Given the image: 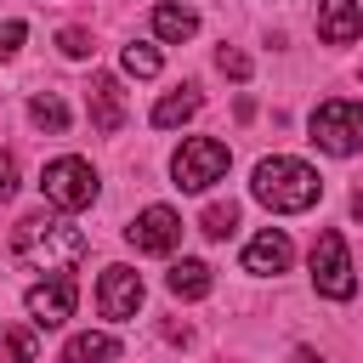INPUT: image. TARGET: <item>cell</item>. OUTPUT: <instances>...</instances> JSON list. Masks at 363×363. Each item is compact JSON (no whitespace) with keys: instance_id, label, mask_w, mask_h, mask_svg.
<instances>
[{"instance_id":"cell-1","label":"cell","mask_w":363,"mask_h":363,"mask_svg":"<svg viewBox=\"0 0 363 363\" xmlns=\"http://www.w3.org/2000/svg\"><path fill=\"white\" fill-rule=\"evenodd\" d=\"M85 250H91V238L79 227L57 221V216H28L11 233V255L23 267H34V272H51V278H68V267H79Z\"/></svg>"},{"instance_id":"cell-2","label":"cell","mask_w":363,"mask_h":363,"mask_svg":"<svg viewBox=\"0 0 363 363\" xmlns=\"http://www.w3.org/2000/svg\"><path fill=\"white\" fill-rule=\"evenodd\" d=\"M255 199L267 204V210H278V216H301V210H312L318 199H323V182H318V170L312 164H301V159H261L255 164Z\"/></svg>"},{"instance_id":"cell-3","label":"cell","mask_w":363,"mask_h":363,"mask_svg":"<svg viewBox=\"0 0 363 363\" xmlns=\"http://www.w3.org/2000/svg\"><path fill=\"white\" fill-rule=\"evenodd\" d=\"M306 130H312V142H318L323 153L346 159V153H357V147H363V102L329 96V102H318V108H312Z\"/></svg>"},{"instance_id":"cell-4","label":"cell","mask_w":363,"mask_h":363,"mask_svg":"<svg viewBox=\"0 0 363 363\" xmlns=\"http://www.w3.org/2000/svg\"><path fill=\"white\" fill-rule=\"evenodd\" d=\"M227 142H216V136H187L182 147H176V159H170V176H176V187L182 193H204V187H216L221 176H227Z\"/></svg>"},{"instance_id":"cell-5","label":"cell","mask_w":363,"mask_h":363,"mask_svg":"<svg viewBox=\"0 0 363 363\" xmlns=\"http://www.w3.org/2000/svg\"><path fill=\"white\" fill-rule=\"evenodd\" d=\"M312 284H318V295H329V301H352V295H357L352 255H346V238H340L335 227L318 233V244H312Z\"/></svg>"},{"instance_id":"cell-6","label":"cell","mask_w":363,"mask_h":363,"mask_svg":"<svg viewBox=\"0 0 363 363\" xmlns=\"http://www.w3.org/2000/svg\"><path fill=\"white\" fill-rule=\"evenodd\" d=\"M40 187H45V199H51L57 210H91V199H96V170L68 153V159H51V164H45Z\"/></svg>"},{"instance_id":"cell-7","label":"cell","mask_w":363,"mask_h":363,"mask_svg":"<svg viewBox=\"0 0 363 363\" xmlns=\"http://www.w3.org/2000/svg\"><path fill=\"white\" fill-rule=\"evenodd\" d=\"M125 238H130L142 255H170V250L182 244V216H176L170 204H147V210L125 227Z\"/></svg>"},{"instance_id":"cell-8","label":"cell","mask_w":363,"mask_h":363,"mask_svg":"<svg viewBox=\"0 0 363 363\" xmlns=\"http://www.w3.org/2000/svg\"><path fill=\"white\" fill-rule=\"evenodd\" d=\"M74 301H79L74 278H45V284H34V289H28V318H34V329L68 323V318H74Z\"/></svg>"},{"instance_id":"cell-9","label":"cell","mask_w":363,"mask_h":363,"mask_svg":"<svg viewBox=\"0 0 363 363\" xmlns=\"http://www.w3.org/2000/svg\"><path fill=\"white\" fill-rule=\"evenodd\" d=\"M96 306H102V318H136V306H142V278L130 272V267H108L102 272V284H96Z\"/></svg>"},{"instance_id":"cell-10","label":"cell","mask_w":363,"mask_h":363,"mask_svg":"<svg viewBox=\"0 0 363 363\" xmlns=\"http://www.w3.org/2000/svg\"><path fill=\"white\" fill-rule=\"evenodd\" d=\"M357 28H363L357 0H318V40L323 45H352Z\"/></svg>"},{"instance_id":"cell-11","label":"cell","mask_w":363,"mask_h":363,"mask_svg":"<svg viewBox=\"0 0 363 363\" xmlns=\"http://www.w3.org/2000/svg\"><path fill=\"white\" fill-rule=\"evenodd\" d=\"M91 125H96L102 136H113V130L125 125V91H119L113 74H96V79H91Z\"/></svg>"},{"instance_id":"cell-12","label":"cell","mask_w":363,"mask_h":363,"mask_svg":"<svg viewBox=\"0 0 363 363\" xmlns=\"http://www.w3.org/2000/svg\"><path fill=\"white\" fill-rule=\"evenodd\" d=\"M289 255H295V250H289L284 233H261V238L244 244V272H261V278H267V272H284Z\"/></svg>"},{"instance_id":"cell-13","label":"cell","mask_w":363,"mask_h":363,"mask_svg":"<svg viewBox=\"0 0 363 363\" xmlns=\"http://www.w3.org/2000/svg\"><path fill=\"white\" fill-rule=\"evenodd\" d=\"M62 363H119V340L108 329H85L62 346Z\"/></svg>"},{"instance_id":"cell-14","label":"cell","mask_w":363,"mask_h":363,"mask_svg":"<svg viewBox=\"0 0 363 363\" xmlns=\"http://www.w3.org/2000/svg\"><path fill=\"white\" fill-rule=\"evenodd\" d=\"M164 284H170V295H176V301H204L216 278H210V267H204V261H176Z\"/></svg>"},{"instance_id":"cell-15","label":"cell","mask_w":363,"mask_h":363,"mask_svg":"<svg viewBox=\"0 0 363 363\" xmlns=\"http://www.w3.org/2000/svg\"><path fill=\"white\" fill-rule=\"evenodd\" d=\"M153 34L182 45V40L199 34V11H193V6H159V11H153Z\"/></svg>"},{"instance_id":"cell-16","label":"cell","mask_w":363,"mask_h":363,"mask_svg":"<svg viewBox=\"0 0 363 363\" xmlns=\"http://www.w3.org/2000/svg\"><path fill=\"white\" fill-rule=\"evenodd\" d=\"M199 102H204L199 91H170V96L153 108V125H159V130H170V125H187V119L199 113Z\"/></svg>"},{"instance_id":"cell-17","label":"cell","mask_w":363,"mask_h":363,"mask_svg":"<svg viewBox=\"0 0 363 363\" xmlns=\"http://www.w3.org/2000/svg\"><path fill=\"white\" fill-rule=\"evenodd\" d=\"M28 119H34L40 130H68V108H62L57 91H40V96L28 102Z\"/></svg>"},{"instance_id":"cell-18","label":"cell","mask_w":363,"mask_h":363,"mask_svg":"<svg viewBox=\"0 0 363 363\" xmlns=\"http://www.w3.org/2000/svg\"><path fill=\"white\" fill-rule=\"evenodd\" d=\"M0 363H34V329L6 323L0 329Z\"/></svg>"},{"instance_id":"cell-19","label":"cell","mask_w":363,"mask_h":363,"mask_svg":"<svg viewBox=\"0 0 363 363\" xmlns=\"http://www.w3.org/2000/svg\"><path fill=\"white\" fill-rule=\"evenodd\" d=\"M233 227H238V204H233V199H227V204H210V210L199 216V233H210V238H227Z\"/></svg>"},{"instance_id":"cell-20","label":"cell","mask_w":363,"mask_h":363,"mask_svg":"<svg viewBox=\"0 0 363 363\" xmlns=\"http://www.w3.org/2000/svg\"><path fill=\"white\" fill-rule=\"evenodd\" d=\"M119 62H125V74H136V79H153V74H159V51H153V45H125Z\"/></svg>"},{"instance_id":"cell-21","label":"cell","mask_w":363,"mask_h":363,"mask_svg":"<svg viewBox=\"0 0 363 363\" xmlns=\"http://www.w3.org/2000/svg\"><path fill=\"white\" fill-rule=\"evenodd\" d=\"M216 68H221L227 79H250V57H244L238 45H221V51H216Z\"/></svg>"},{"instance_id":"cell-22","label":"cell","mask_w":363,"mask_h":363,"mask_svg":"<svg viewBox=\"0 0 363 363\" xmlns=\"http://www.w3.org/2000/svg\"><path fill=\"white\" fill-rule=\"evenodd\" d=\"M11 199H17V159L0 153V204H11Z\"/></svg>"},{"instance_id":"cell-23","label":"cell","mask_w":363,"mask_h":363,"mask_svg":"<svg viewBox=\"0 0 363 363\" xmlns=\"http://www.w3.org/2000/svg\"><path fill=\"white\" fill-rule=\"evenodd\" d=\"M62 51L68 57H91V34L85 28H62Z\"/></svg>"},{"instance_id":"cell-24","label":"cell","mask_w":363,"mask_h":363,"mask_svg":"<svg viewBox=\"0 0 363 363\" xmlns=\"http://www.w3.org/2000/svg\"><path fill=\"white\" fill-rule=\"evenodd\" d=\"M17 45H23V23H6V28H0V57H11Z\"/></svg>"},{"instance_id":"cell-25","label":"cell","mask_w":363,"mask_h":363,"mask_svg":"<svg viewBox=\"0 0 363 363\" xmlns=\"http://www.w3.org/2000/svg\"><path fill=\"white\" fill-rule=\"evenodd\" d=\"M289 363H323V357H318L312 346H295V357H289Z\"/></svg>"},{"instance_id":"cell-26","label":"cell","mask_w":363,"mask_h":363,"mask_svg":"<svg viewBox=\"0 0 363 363\" xmlns=\"http://www.w3.org/2000/svg\"><path fill=\"white\" fill-rule=\"evenodd\" d=\"M352 216H357V221H363V187H357V193H352Z\"/></svg>"}]
</instances>
